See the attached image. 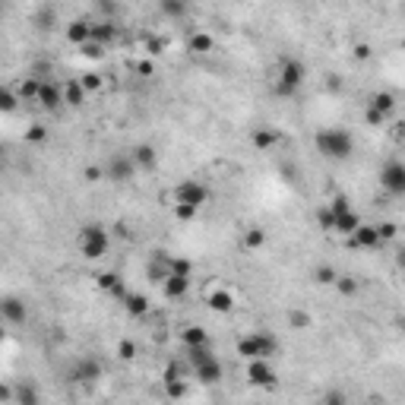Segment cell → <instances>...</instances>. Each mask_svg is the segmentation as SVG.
Listing matches in <instances>:
<instances>
[{
  "mask_svg": "<svg viewBox=\"0 0 405 405\" xmlns=\"http://www.w3.org/2000/svg\"><path fill=\"white\" fill-rule=\"evenodd\" d=\"M105 44H98V41H95V38H89V41L86 44H79V54L82 57H86V60H101V57H105Z\"/></svg>",
  "mask_w": 405,
  "mask_h": 405,
  "instance_id": "obj_32",
  "label": "cell"
},
{
  "mask_svg": "<svg viewBox=\"0 0 405 405\" xmlns=\"http://www.w3.org/2000/svg\"><path fill=\"white\" fill-rule=\"evenodd\" d=\"M95 288L105 291V295H111V297H120V291H124L127 285L114 269H101V272H95Z\"/></svg>",
  "mask_w": 405,
  "mask_h": 405,
  "instance_id": "obj_21",
  "label": "cell"
},
{
  "mask_svg": "<svg viewBox=\"0 0 405 405\" xmlns=\"http://www.w3.org/2000/svg\"><path fill=\"white\" fill-rule=\"evenodd\" d=\"M89 38H92V19H73V22H67V41L70 44H86Z\"/></svg>",
  "mask_w": 405,
  "mask_h": 405,
  "instance_id": "obj_25",
  "label": "cell"
},
{
  "mask_svg": "<svg viewBox=\"0 0 405 405\" xmlns=\"http://www.w3.org/2000/svg\"><path fill=\"white\" fill-rule=\"evenodd\" d=\"M0 158H4V139H0Z\"/></svg>",
  "mask_w": 405,
  "mask_h": 405,
  "instance_id": "obj_47",
  "label": "cell"
},
{
  "mask_svg": "<svg viewBox=\"0 0 405 405\" xmlns=\"http://www.w3.org/2000/svg\"><path fill=\"white\" fill-rule=\"evenodd\" d=\"M29 320V304L19 295H0V323L6 326H22Z\"/></svg>",
  "mask_w": 405,
  "mask_h": 405,
  "instance_id": "obj_11",
  "label": "cell"
},
{
  "mask_svg": "<svg viewBox=\"0 0 405 405\" xmlns=\"http://www.w3.org/2000/svg\"><path fill=\"white\" fill-rule=\"evenodd\" d=\"M82 174H86V181H89V184H95V181H105V177H101V165H89V168L82 171Z\"/></svg>",
  "mask_w": 405,
  "mask_h": 405,
  "instance_id": "obj_42",
  "label": "cell"
},
{
  "mask_svg": "<svg viewBox=\"0 0 405 405\" xmlns=\"http://www.w3.org/2000/svg\"><path fill=\"white\" fill-rule=\"evenodd\" d=\"M335 288L342 291V295H354V291H358V282H354L352 276H335Z\"/></svg>",
  "mask_w": 405,
  "mask_h": 405,
  "instance_id": "obj_38",
  "label": "cell"
},
{
  "mask_svg": "<svg viewBox=\"0 0 405 405\" xmlns=\"http://www.w3.org/2000/svg\"><path fill=\"white\" fill-rule=\"evenodd\" d=\"M316 225L323 228V231H333L339 234V238H345V234H352L354 228L361 225V215L354 212V206L348 202V196H333L329 202H323L320 212H316Z\"/></svg>",
  "mask_w": 405,
  "mask_h": 405,
  "instance_id": "obj_2",
  "label": "cell"
},
{
  "mask_svg": "<svg viewBox=\"0 0 405 405\" xmlns=\"http://www.w3.org/2000/svg\"><path fill=\"white\" fill-rule=\"evenodd\" d=\"M117 358H120V361H133V358H136V342L120 339V342H117Z\"/></svg>",
  "mask_w": 405,
  "mask_h": 405,
  "instance_id": "obj_36",
  "label": "cell"
},
{
  "mask_svg": "<svg viewBox=\"0 0 405 405\" xmlns=\"http://www.w3.org/2000/svg\"><path fill=\"white\" fill-rule=\"evenodd\" d=\"M314 149L329 162H348L354 155V133L345 127H320L314 133Z\"/></svg>",
  "mask_w": 405,
  "mask_h": 405,
  "instance_id": "obj_3",
  "label": "cell"
},
{
  "mask_svg": "<svg viewBox=\"0 0 405 405\" xmlns=\"http://www.w3.org/2000/svg\"><path fill=\"white\" fill-rule=\"evenodd\" d=\"M354 57H358V60H367V57H371V44H354Z\"/></svg>",
  "mask_w": 405,
  "mask_h": 405,
  "instance_id": "obj_43",
  "label": "cell"
},
{
  "mask_svg": "<svg viewBox=\"0 0 405 405\" xmlns=\"http://www.w3.org/2000/svg\"><path fill=\"white\" fill-rule=\"evenodd\" d=\"M0 342H6V323H0Z\"/></svg>",
  "mask_w": 405,
  "mask_h": 405,
  "instance_id": "obj_46",
  "label": "cell"
},
{
  "mask_svg": "<svg viewBox=\"0 0 405 405\" xmlns=\"http://www.w3.org/2000/svg\"><path fill=\"white\" fill-rule=\"evenodd\" d=\"M380 187L390 196H402L405 193V165L399 158H390V162L380 168Z\"/></svg>",
  "mask_w": 405,
  "mask_h": 405,
  "instance_id": "obj_10",
  "label": "cell"
},
{
  "mask_svg": "<svg viewBox=\"0 0 405 405\" xmlns=\"http://www.w3.org/2000/svg\"><path fill=\"white\" fill-rule=\"evenodd\" d=\"M339 86H342V76H339V73H329V76H326V89L339 92Z\"/></svg>",
  "mask_w": 405,
  "mask_h": 405,
  "instance_id": "obj_44",
  "label": "cell"
},
{
  "mask_svg": "<svg viewBox=\"0 0 405 405\" xmlns=\"http://www.w3.org/2000/svg\"><path fill=\"white\" fill-rule=\"evenodd\" d=\"M44 139H48V127L32 124L29 130H25V143H44Z\"/></svg>",
  "mask_w": 405,
  "mask_h": 405,
  "instance_id": "obj_37",
  "label": "cell"
},
{
  "mask_svg": "<svg viewBox=\"0 0 405 405\" xmlns=\"http://www.w3.org/2000/svg\"><path fill=\"white\" fill-rule=\"evenodd\" d=\"M101 373H105V367L95 358H79L73 364V371H70V380H76V383H95V380H101Z\"/></svg>",
  "mask_w": 405,
  "mask_h": 405,
  "instance_id": "obj_18",
  "label": "cell"
},
{
  "mask_svg": "<svg viewBox=\"0 0 405 405\" xmlns=\"http://www.w3.org/2000/svg\"><path fill=\"white\" fill-rule=\"evenodd\" d=\"M392 111H396V95H392V92H373L371 101H367L364 117H367V124H371V127H383L386 120H390Z\"/></svg>",
  "mask_w": 405,
  "mask_h": 405,
  "instance_id": "obj_9",
  "label": "cell"
},
{
  "mask_svg": "<svg viewBox=\"0 0 405 405\" xmlns=\"http://www.w3.org/2000/svg\"><path fill=\"white\" fill-rule=\"evenodd\" d=\"M215 48V38L209 35V32H193L187 41V51L190 54H209V51Z\"/></svg>",
  "mask_w": 405,
  "mask_h": 405,
  "instance_id": "obj_28",
  "label": "cell"
},
{
  "mask_svg": "<svg viewBox=\"0 0 405 405\" xmlns=\"http://www.w3.org/2000/svg\"><path fill=\"white\" fill-rule=\"evenodd\" d=\"M377 231H380V240L386 244V240H392V238L399 234V225H396V221H380Z\"/></svg>",
  "mask_w": 405,
  "mask_h": 405,
  "instance_id": "obj_40",
  "label": "cell"
},
{
  "mask_svg": "<svg viewBox=\"0 0 405 405\" xmlns=\"http://www.w3.org/2000/svg\"><path fill=\"white\" fill-rule=\"evenodd\" d=\"M209 196H212V190L202 181L184 177V181H177L174 190H171V212H174L177 221H193L196 215L202 212V206L209 202Z\"/></svg>",
  "mask_w": 405,
  "mask_h": 405,
  "instance_id": "obj_1",
  "label": "cell"
},
{
  "mask_svg": "<svg viewBox=\"0 0 405 405\" xmlns=\"http://www.w3.org/2000/svg\"><path fill=\"white\" fill-rule=\"evenodd\" d=\"M114 35H117V32H114L111 19H98V22H92V38L98 44H105V48H108V44L114 41Z\"/></svg>",
  "mask_w": 405,
  "mask_h": 405,
  "instance_id": "obj_29",
  "label": "cell"
},
{
  "mask_svg": "<svg viewBox=\"0 0 405 405\" xmlns=\"http://www.w3.org/2000/svg\"><path fill=\"white\" fill-rule=\"evenodd\" d=\"M76 250H79V257L89 259V263L108 257V250H111V231H108L101 221H86V225H79V231H76Z\"/></svg>",
  "mask_w": 405,
  "mask_h": 405,
  "instance_id": "obj_6",
  "label": "cell"
},
{
  "mask_svg": "<svg viewBox=\"0 0 405 405\" xmlns=\"http://www.w3.org/2000/svg\"><path fill=\"white\" fill-rule=\"evenodd\" d=\"M250 143L257 152H272L278 143H282V133L278 130H269V127H257V130L250 133Z\"/></svg>",
  "mask_w": 405,
  "mask_h": 405,
  "instance_id": "obj_22",
  "label": "cell"
},
{
  "mask_svg": "<svg viewBox=\"0 0 405 405\" xmlns=\"http://www.w3.org/2000/svg\"><path fill=\"white\" fill-rule=\"evenodd\" d=\"M158 10H162L168 19H187L190 0H158Z\"/></svg>",
  "mask_w": 405,
  "mask_h": 405,
  "instance_id": "obj_27",
  "label": "cell"
},
{
  "mask_svg": "<svg viewBox=\"0 0 405 405\" xmlns=\"http://www.w3.org/2000/svg\"><path fill=\"white\" fill-rule=\"evenodd\" d=\"M335 276H339V269H335V266H326V263L316 266V272H314V278H316L320 285H333Z\"/></svg>",
  "mask_w": 405,
  "mask_h": 405,
  "instance_id": "obj_34",
  "label": "cell"
},
{
  "mask_svg": "<svg viewBox=\"0 0 405 405\" xmlns=\"http://www.w3.org/2000/svg\"><path fill=\"white\" fill-rule=\"evenodd\" d=\"M165 48H168V41H165L162 35H149V38H146V54H149V57L165 54Z\"/></svg>",
  "mask_w": 405,
  "mask_h": 405,
  "instance_id": "obj_35",
  "label": "cell"
},
{
  "mask_svg": "<svg viewBox=\"0 0 405 405\" xmlns=\"http://www.w3.org/2000/svg\"><path fill=\"white\" fill-rule=\"evenodd\" d=\"M38 82H41V79H35V76H25V79L19 82V89H16L19 101H35V95H38Z\"/></svg>",
  "mask_w": 405,
  "mask_h": 405,
  "instance_id": "obj_31",
  "label": "cell"
},
{
  "mask_svg": "<svg viewBox=\"0 0 405 405\" xmlns=\"http://www.w3.org/2000/svg\"><path fill=\"white\" fill-rule=\"evenodd\" d=\"M136 174H139V168L130 152H114V155H108V162L101 165V177L111 184H130Z\"/></svg>",
  "mask_w": 405,
  "mask_h": 405,
  "instance_id": "obj_8",
  "label": "cell"
},
{
  "mask_svg": "<svg viewBox=\"0 0 405 405\" xmlns=\"http://www.w3.org/2000/svg\"><path fill=\"white\" fill-rule=\"evenodd\" d=\"M181 348H200V345H212V339H209V333L200 326V323H187V326H181Z\"/></svg>",
  "mask_w": 405,
  "mask_h": 405,
  "instance_id": "obj_20",
  "label": "cell"
},
{
  "mask_svg": "<svg viewBox=\"0 0 405 405\" xmlns=\"http://www.w3.org/2000/svg\"><path fill=\"white\" fill-rule=\"evenodd\" d=\"M19 399H22V402H35L38 392L35 390H19Z\"/></svg>",
  "mask_w": 405,
  "mask_h": 405,
  "instance_id": "obj_45",
  "label": "cell"
},
{
  "mask_svg": "<svg viewBox=\"0 0 405 405\" xmlns=\"http://www.w3.org/2000/svg\"><path fill=\"white\" fill-rule=\"evenodd\" d=\"M240 247H244L247 253H259L266 247V231L259 225H250L244 231V238H240Z\"/></svg>",
  "mask_w": 405,
  "mask_h": 405,
  "instance_id": "obj_26",
  "label": "cell"
},
{
  "mask_svg": "<svg viewBox=\"0 0 405 405\" xmlns=\"http://www.w3.org/2000/svg\"><path fill=\"white\" fill-rule=\"evenodd\" d=\"M190 285H193V276H184V272H168V278L162 282V295L168 297V301H181V297L190 291Z\"/></svg>",
  "mask_w": 405,
  "mask_h": 405,
  "instance_id": "obj_17",
  "label": "cell"
},
{
  "mask_svg": "<svg viewBox=\"0 0 405 405\" xmlns=\"http://www.w3.org/2000/svg\"><path fill=\"white\" fill-rule=\"evenodd\" d=\"M79 82L86 86V92H89V95L98 92V89H101V76H98V73H86V76H79Z\"/></svg>",
  "mask_w": 405,
  "mask_h": 405,
  "instance_id": "obj_41",
  "label": "cell"
},
{
  "mask_svg": "<svg viewBox=\"0 0 405 405\" xmlns=\"http://www.w3.org/2000/svg\"><path fill=\"white\" fill-rule=\"evenodd\" d=\"M89 101V92L79 79H67L63 82V108H82Z\"/></svg>",
  "mask_w": 405,
  "mask_h": 405,
  "instance_id": "obj_24",
  "label": "cell"
},
{
  "mask_svg": "<svg viewBox=\"0 0 405 405\" xmlns=\"http://www.w3.org/2000/svg\"><path fill=\"white\" fill-rule=\"evenodd\" d=\"M130 155H133V162H136V168H139V171H152V168L158 165V149H155L152 143H139V146H133Z\"/></svg>",
  "mask_w": 405,
  "mask_h": 405,
  "instance_id": "obj_23",
  "label": "cell"
},
{
  "mask_svg": "<svg viewBox=\"0 0 405 405\" xmlns=\"http://www.w3.org/2000/svg\"><path fill=\"white\" fill-rule=\"evenodd\" d=\"M247 380H250L253 386H259V390H272L278 373H276V367H272V361L257 358V361H247Z\"/></svg>",
  "mask_w": 405,
  "mask_h": 405,
  "instance_id": "obj_12",
  "label": "cell"
},
{
  "mask_svg": "<svg viewBox=\"0 0 405 405\" xmlns=\"http://www.w3.org/2000/svg\"><path fill=\"white\" fill-rule=\"evenodd\" d=\"M234 304H238V295H234L228 285H219V288H212L206 295V307L212 310V314H231Z\"/></svg>",
  "mask_w": 405,
  "mask_h": 405,
  "instance_id": "obj_16",
  "label": "cell"
},
{
  "mask_svg": "<svg viewBox=\"0 0 405 405\" xmlns=\"http://www.w3.org/2000/svg\"><path fill=\"white\" fill-rule=\"evenodd\" d=\"M304 82H307V67H304L297 57H282V60L276 63V73H272V92H276L278 98H291V95H297L304 89Z\"/></svg>",
  "mask_w": 405,
  "mask_h": 405,
  "instance_id": "obj_5",
  "label": "cell"
},
{
  "mask_svg": "<svg viewBox=\"0 0 405 405\" xmlns=\"http://www.w3.org/2000/svg\"><path fill=\"white\" fill-rule=\"evenodd\" d=\"M0 16H4V4H0Z\"/></svg>",
  "mask_w": 405,
  "mask_h": 405,
  "instance_id": "obj_48",
  "label": "cell"
},
{
  "mask_svg": "<svg viewBox=\"0 0 405 405\" xmlns=\"http://www.w3.org/2000/svg\"><path fill=\"white\" fill-rule=\"evenodd\" d=\"M168 272H171V253L155 250L149 257V263H146V276H149L155 285H162L165 278H168Z\"/></svg>",
  "mask_w": 405,
  "mask_h": 405,
  "instance_id": "obj_19",
  "label": "cell"
},
{
  "mask_svg": "<svg viewBox=\"0 0 405 405\" xmlns=\"http://www.w3.org/2000/svg\"><path fill=\"white\" fill-rule=\"evenodd\" d=\"M234 352H238L244 361H257V358L272 361L278 352H282V345H278V339L272 333H266V329H250V333H244L238 342H234Z\"/></svg>",
  "mask_w": 405,
  "mask_h": 405,
  "instance_id": "obj_7",
  "label": "cell"
},
{
  "mask_svg": "<svg viewBox=\"0 0 405 405\" xmlns=\"http://www.w3.org/2000/svg\"><path fill=\"white\" fill-rule=\"evenodd\" d=\"M184 361H187V371L193 380L200 383H219L225 377V367H221L219 354L212 352V345H200V348H184Z\"/></svg>",
  "mask_w": 405,
  "mask_h": 405,
  "instance_id": "obj_4",
  "label": "cell"
},
{
  "mask_svg": "<svg viewBox=\"0 0 405 405\" xmlns=\"http://www.w3.org/2000/svg\"><path fill=\"white\" fill-rule=\"evenodd\" d=\"M35 22H38V29H54V22H57V13L51 10V6H44V10L38 13V19H35Z\"/></svg>",
  "mask_w": 405,
  "mask_h": 405,
  "instance_id": "obj_39",
  "label": "cell"
},
{
  "mask_svg": "<svg viewBox=\"0 0 405 405\" xmlns=\"http://www.w3.org/2000/svg\"><path fill=\"white\" fill-rule=\"evenodd\" d=\"M345 244L354 247V250H377V247H383V240H380L377 225H367V221H361L352 234H345Z\"/></svg>",
  "mask_w": 405,
  "mask_h": 405,
  "instance_id": "obj_13",
  "label": "cell"
},
{
  "mask_svg": "<svg viewBox=\"0 0 405 405\" xmlns=\"http://www.w3.org/2000/svg\"><path fill=\"white\" fill-rule=\"evenodd\" d=\"M117 301H120V307L127 310V316H136V320L149 316V310H152L149 297H146L143 291H130V288H124V291H120Z\"/></svg>",
  "mask_w": 405,
  "mask_h": 405,
  "instance_id": "obj_15",
  "label": "cell"
},
{
  "mask_svg": "<svg viewBox=\"0 0 405 405\" xmlns=\"http://www.w3.org/2000/svg\"><path fill=\"white\" fill-rule=\"evenodd\" d=\"M19 108V95L16 89H10L6 82H0V114H13Z\"/></svg>",
  "mask_w": 405,
  "mask_h": 405,
  "instance_id": "obj_30",
  "label": "cell"
},
{
  "mask_svg": "<svg viewBox=\"0 0 405 405\" xmlns=\"http://www.w3.org/2000/svg\"><path fill=\"white\" fill-rule=\"evenodd\" d=\"M35 105L44 108V111H60V108H63V82L41 79V82H38Z\"/></svg>",
  "mask_w": 405,
  "mask_h": 405,
  "instance_id": "obj_14",
  "label": "cell"
},
{
  "mask_svg": "<svg viewBox=\"0 0 405 405\" xmlns=\"http://www.w3.org/2000/svg\"><path fill=\"white\" fill-rule=\"evenodd\" d=\"M310 323H314V320H310L307 310H288V326L291 329H307Z\"/></svg>",
  "mask_w": 405,
  "mask_h": 405,
  "instance_id": "obj_33",
  "label": "cell"
}]
</instances>
